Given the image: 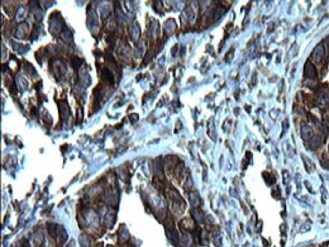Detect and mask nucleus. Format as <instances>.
I'll use <instances>...</instances> for the list:
<instances>
[{
    "label": "nucleus",
    "instance_id": "1",
    "mask_svg": "<svg viewBox=\"0 0 329 247\" xmlns=\"http://www.w3.org/2000/svg\"><path fill=\"white\" fill-rule=\"evenodd\" d=\"M305 74H306L307 76H308V77H310V78H312L313 76L316 75V71H315L314 66L312 65L311 63H309V62L306 64V67H305Z\"/></svg>",
    "mask_w": 329,
    "mask_h": 247
},
{
    "label": "nucleus",
    "instance_id": "2",
    "mask_svg": "<svg viewBox=\"0 0 329 247\" xmlns=\"http://www.w3.org/2000/svg\"><path fill=\"white\" fill-rule=\"evenodd\" d=\"M323 53H324V49L322 46H318L317 48L315 49L314 51V54H313V57L314 59H316L317 61H320L321 60V58L323 57Z\"/></svg>",
    "mask_w": 329,
    "mask_h": 247
}]
</instances>
